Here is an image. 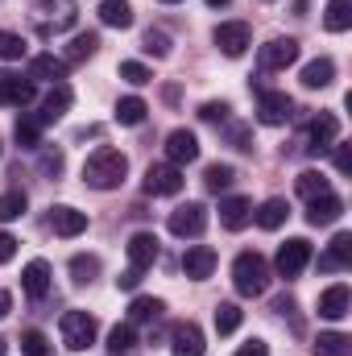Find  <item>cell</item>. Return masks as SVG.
<instances>
[{
    "mask_svg": "<svg viewBox=\"0 0 352 356\" xmlns=\"http://www.w3.org/2000/svg\"><path fill=\"white\" fill-rule=\"evenodd\" d=\"M38 8L46 13V21H54V29L75 25V0H42Z\"/></svg>",
    "mask_w": 352,
    "mask_h": 356,
    "instance_id": "30",
    "label": "cell"
},
{
    "mask_svg": "<svg viewBox=\"0 0 352 356\" xmlns=\"http://www.w3.org/2000/svg\"><path fill=\"white\" fill-rule=\"evenodd\" d=\"M141 273H145V269H125V273H120V277H116V286H120V290H137V286H141Z\"/></svg>",
    "mask_w": 352,
    "mask_h": 356,
    "instance_id": "46",
    "label": "cell"
},
{
    "mask_svg": "<svg viewBox=\"0 0 352 356\" xmlns=\"http://www.w3.org/2000/svg\"><path fill=\"white\" fill-rule=\"evenodd\" d=\"M307 137H311V149L319 154V149H328V145H336V141H340V120H336L332 112H319V116L311 120Z\"/></svg>",
    "mask_w": 352,
    "mask_h": 356,
    "instance_id": "20",
    "label": "cell"
},
{
    "mask_svg": "<svg viewBox=\"0 0 352 356\" xmlns=\"http://www.w3.org/2000/svg\"><path fill=\"white\" fill-rule=\"evenodd\" d=\"M120 79H125V83H133V88H141V83H150V79H154V71H150L145 63H120Z\"/></svg>",
    "mask_w": 352,
    "mask_h": 356,
    "instance_id": "42",
    "label": "cell"
},
{
    "mask_svg": "<svg viewBox=\"0 0 352 356\" xmlns=\"http://www.w3.org/2000/svg\"><path fill=\"white\" fill-rule=\"evenodd\" d=\"M323 25L332 33H344L352 25V0H328V13H323Z\"/></svg>",
    "mask_w": 352,
    "mask_h": 356,
    "instance_id": "32",
    "label": "cell"
},
{
    "mask_svg": "<svg viewBox=\"0 0 352 356\" xmlns=\"http://www.w3.org/2000/svg\"><path fill=\"white\" fill-rule=\"evenodd\" d=\"M33 95H38V88H33L29 79H21V75H8V71H0V104L25 108V104H33Z\"/></svg>",
    "mask_w": 352,
    "mask_h": 356,
    "instance_id": "19",
    "label": "cell"
},
{
    "mask_svg": "<svg viewBox=\"0 0 352 356\" xmlns=\"http://www.w3.org/2000/svg\"><path fill=\"white\" fill-rule=\"evenodd\" d=\"M125 175H129V158L120 149H112V145H99L83 162V182L91 191H116L125 182Z\"/></svg>",
    "mask_w": 352,
    "mask_h": 356,
    "instance_id": "1",
    "label": "cell"
},
{
    "mask_svg": "<svg viewBox=\"0 0 352 356\" xmlns=\"http://www.w3.org/2000/svg\"><path fill=\"white\" fill-rule=\"evenodd\" d=\"M71 88L67 83H54V88L46 91V99H42V112H38V124L46 129V124H54V120H63L67 116V108H71Z\"/></svg>",
    "mask_w": 352,
    "mask_h": 356,
    "instance_id": "15",
    "label": "cell"
},
{
    "mask_svg": "<svg viewBox=\"0 0 352 356\" xmlns=\"http://www.w3.org/2000/svg\"><path fill=\"white\" fill-rule=\"evenodd\" d=\"M237 356H269V344H265V340H249V344H241Z\"/></svg>",
    "mask_w": 352,
    "mask_h": 356,
    "instance_id": "48",
    "label": "cell"
},
{
    "mask_svg": "<svg viewBox=\"0 0 352 356\" xmlns=\"http://www.w3.org/2000/svg\"><path fill=\"white\" fill-rule=\"evenodd\" d=\"M232 178H237V170H232L228 162H211V166L203 170V186H207V191H224V186H232Z\"/></svg>",
    "mask_w": 352,
    "mask_h": 356,
    "instance_id": "37",
    "label": "cell"
},
{
    "mask_svg": "<svg viewBox=\"0 0 352 356\" xmlns=\"http://www.w3.org/2000/svg\"><path fill=\"white\" fill-rule=\"evenodd\" d=\"M125 249H129V266H133V269H150L154 261H158V253H162L154 232H133Z\"/></svg>",
    "mask_w": 352,
    "mask_h": 356,
    "instance_id": "14",
    "label": "cell"
},
{
    "mask_svg": "<svg viewBox=\"0 0 352 356\" xmlns=\"http://www.w3.org/2000/svg\"><path fill=\"white\" fill-rule=\"evenodd\" d=\"M21 211H25V195H21V191H8V195H0V224L17 220Z\"/></svg>",
    "mask_w": 352,
    "mask_h": 356,
    "instance_id": "41",
    "label": "cell"
},
{
    "mask_svg": "<svg viewBox=\"0 0 352 356\" xmlns=\"http://www.w3.org/2000/svg\"><path fill=\"white\" fill-rule=\"evenodd\" d=\"M58 332H63V344L71 353H88L91 344H95V336H99V323L88 311H67L63 323H58Z\"/></svg>",
    "mask_w": 352,
    "mask_h": 356,
    "instance_id": "3",
    "label": "cell"
},
{
    "mask_svg": "<svg viewBox=\"0 0 352 356\" xmlns=\"http://www.w3.org/2000/svg\"><path fill=\"white\" fill-rule=\"evenodd\" d=\"M8 311H13V294H8V290H0V319H4Z\"/></svg>",
    "mask_w": 352,
    "mask_h": 356,
    "instance_id": "51",
    "label": "cell"
},
{
    "mask_svg": "<svg viewBox=\"0 0 352 356\" xmlns=\"http://www.w3.org/2000/svg\"><path fill=\"white\" fill-rule=\"evenodd\" d=\"M25 79L29 83H63L67 79V63L54 58V54H33L29 67H25Z\"/></svg>",
    "mask_w": 352,
    "mask_h": 356,
    "instance_id": "11",
    "label": "cell"
},
{
    "mask_svg": "<svg viewBox=\"0 0 352 356\" xmlns=\"http://www.w3.org/2000/svg\"><path fill=\"white\" fill-rule=\"evenodd\" d=\"M13 257H17V236L0 232V266H4V261H13Z\"/></svg>",
    "mask_w": 352,
    "mask_h": 356,
    "instance_id": "47",
    "label": "cell"
},
{
    "mask_svg": "<svg viewBox=\"0 0 352 356\" xmlns=\"http://www.w3.org/2000/svg\"><path fill=\"white\" fill-rule=\"evenodd\" d=\"M203 332H199V323H175V332H170V353L175 356H203Z\"/></svg>",
    "mask_w": 352,
    "mask_h": 356,
    "instance_id": "13",
    "label": "cell"
},
{
    "mask_svg": "<svg viewBox=\"0 0 352 356\" xmlns=\"http://www.w3.org/2000/svg\"><path fill=\"white\" fill-rule=\"evenodd\" d=\"M307 261H311V241L307 236H290L282 249H278V257H273V266H278V273L290 282V277H298L303 269H307Z\"/></svg>",
    "mask_w": 352,
    "mask_h": 356,
    "instance_id": "5",
    "label": "cell"
},
{
    "mask_svg": "<svg viewBox=\"0 0 352 356\" xmlns=\"http://www.w3.org/2000/svg\"><path fill=\"white\" fill-rule=\"evenodd\" d=\"M257 63H262V71H286V67H294L298 63V42L294 38L265 42L262 50H257Z\"/></svg>",
    "mask_w": 352,
    "mask_h": 356,
    "instance_id": "7",
    "label": "cell"
},
{
    "mask_svg": "<svg viewBox=\"0 0 352 356\" xmlns=\"http://www.w3.org/2000/svg\"><path fill=\"white\" fill-rule=\"evenodd\" d=\"M216 46L228 54V58H241L249 46H253V29L245 25V21H224V25H216Z\"/></svg>",
    "mask_w": 352,
    "mask_h": 356,
    "instance_id": "6",
    "label": "cell"
},
{
    "mask_svg": "<svg viewBox=\"0 0 352 356\" xmlns=\"http://www.w3.org/2000/svg\"><path fill=\"white\" fill-rule=\"evenodd\" d=\"M232 286H237V294H245V298H257L269 290V261H265L262 253H241L237 261H232Z\"/></svg>",
    "mask_w": 352,
    "mask_h": 356,
    "instance_id": "2",
    "label": "cell"
},
{
    "mask_svg": "<svg viewBox=\"0 0 352 356\" xmlns=\"http://www.w3.org/2000/svg\"><path fill=\"white\" fill-rule=\"evenodd\" d=\"M141 50L154 54V58H170V33H166V29H145Z\"/></svg>",
    "mask_w": 352,
    "mask_h": 356,
    "instance_id": "39",
    "label": "cell"
},
{
    "mask_svg": "<svg viewBox=\"0 0 352 356\" xmlns=\"http://www.w3.org/2000/svg\"><path fill=\"white\" fill-rule=\"evenodd\" d=\"M228 112H232V108H228L224 99H220V104H216V99H207V104L199 108V116H203L207 124H220V120H228Z\"/></svg>",
    "mask_w": 352,
    "mask_h": 356,
    "instance_id": "44",
    "label": "cell"
},
{
    "mask_svg": "<svg viewBox=\"0 0 352 356\" xmlns=\"http://www.w3.org/2000/svg\"><path fill=\"white\" fill-rule=\"evenodd\" d=\"M21 353L25 356H50V340L42 332H25L21 336Z\"/></svg>",
    "mask_w": 352,
    "mask_h": 356,
    "instance_id": "43",
    "label": "cell"
},
{
    "mask_svg": "<svg viewBox=\"0 0 352 356\" xmlns=\"http://www.w3.org/2000/svg\"><path fill=\"white\" fill-rule=\"evenodd\" d=\"M95 50H99V33H91V29L88 33H75L71 46L63 50V63H67V67H79V63H88Z\"/></svg>",
    "mask_w": 352,
    "mask_h": 356,
    "instance_id": "24",
    "label": "cell"
},
{
    "mask_svg": "<svg viewBox=\"0 0 352 356\" xmlns=\"http://www.w3.org/2000/svg\"><path fill=\"white\" fill-rule=\"evenodd\" d=\"M99 21L108 29H129L133 25V4L129 0H104L99 4Z\"/></svg>",
    "mask_w": 352,
    "mask_h": 356,
    "instance_id": "27",
    "label": "cell"
},
{
    "mask_svg": "<svg viewBox=\"0 0 352 356\" xmlns=\"http://www.w3.org/2000/svg\"><path fill=\"white\" fill-rule=\"evenodd\" d=\"M133 344H137V336H133V323H116V327L108 332V348H112V356L133 353Z\"/></svg>",
    "mask_w": 352,
    "mask_h": 356,
    "instance_id": "38",
    "label": "cell"
},
{
    "mask_svg": "<svg viewBox=\"0 0 352 356\" xmlns=\"http://www.w3.org/2000/svg\"><path fill=\"white\" fill-rule=\"evenodd\" d=\"M50 228H54V236H63V241L83 236V232H88V211H79V207H71V203H58V207H50Z\"/></svg>",
    "mask_w": 352,
    "mask_h": 356,
    "instance_id": "9",
    "label": "cell"
},
{
    "mask_svg": "<svg viewBox=\"0 0 352 356\" xmlns=\"http://www.w3.org/2000/svg\"><path fill=\"white\" fill-rule=\"evenodd\" d=\"M0 356H8V344H4V336H0Z\"/></svg>",
    "mask_w": 352,
    "mask_h": 356,
    "instance_id": "53",
    "label": "cell"
},
{
    "mask_svg": "<svg viewBox=\"0 0 352 356\" xmlns=\"http://www.w3.org/2000/svg\"><path fill=\"white\" fill-rule=\"evenodd\" d=\"M211 269H216V249H211V245H191V249L182 253V273H186L191 282L211 277Z\"/></svg>",
    "mask_w": 352,
    "mask_h": 356,
    "instance_id": "12",
    "label": "cell"
},
{
    "mask_svg": "<svg viewBox=\"0 0 352 356\" xmlns=\"http://www.w3.org/2000/svg\"><path fill=\"white\" fill-rule=\"evenodd\" d=\"M241 319H245V311H241L237 302H220V307H216V332H220V336H232V332L241 327Z\"/></svg>",
    "mask_w": 352,
    "mask_h": 356,
    "instance_id": "34",
    "label": "cell"
},
{
    "mask_svg": "<svg viewBox=\"0 0 352 356\" xmlns=\"http://www.w3.org/2000/svg\"><path fill=\"white\" fill-rule=\"evenodd\" d=\"M166 158H170V166H186V162L199 158V141H195L191 129H175L166 137Z\"/></svg>",
    "mask_w": 352,
    "mask_h": 356,
    "instance_id": "18",
    "label": "cell"
},
{
    "mask_svg": "<svg viewBox=\"0 0 352 356\" xmlns=\"http://www.w3.org/2000/svg\"><path fill=\"white\" fill-rule=\"evenodd\" d=\"M349 311H352V290L344 282H336V286H328V290L319 294V315H323V319L336 323V319H344Z\"/></svg>",
    "mask_w": 352,
    "mask_h": 356,
    "instance_id": "16",
    "label": "cell"
},
{
    "mask_svg": "<svg viewBox=\"0 0 352 356\" xmlns=\"http://www.w3.org/2000/svg\"><path fill=\"white\" fill-rule=\"evenodd\" d=\"M249 220H253V203H249L245 195H228V199H220V224H224L228 232H241Z\"/></svg>",
    "mask_w": 352,
    "mask_h": 356,
    "instance_id": "17",
    "label": "cell"
},
{
    "mask_svg": "<svg viewBox=\"0 0 352 356\" xmlns=\"http://www.w3.org/2000/svg\"><path fill=\"white\" fill-rule=\"evenodd\" d=\"M162 4H178V0H162Z\"/></svg>",
    "mask_w": 352,
    "mask_h": 356,
    "instance_id": "54",
    "label": "cell"
},
{
    "mask_svg": "<svg viewBox=\"0 0 352 356\" xmlns=\"http://www.w3.org/2000/svg\"><path fill=\"white\" fill-rule=\"evenodd\" d=\"M273 311H278V315H294V311H298V302H294L290 294H278V298H273Z\"/></svg>",
    "mask_w": 352,
    "mask_h": 356,
    "instance_id": "49",
    "label": "cell"
},
{
    "mask_svg": "<svg viewBox=\"0 0 352 356\" xmlns=\"http://www.w3.org/2000/svg\"><path fill=\"white\" fill-rule=\"evenodd\" d=\"M332 79H336V63H332L328 54H319V58H311V63L303 67V88H311V91L328 88Z\"/></svg>",
    "mask_w": 352,
    "mask_h": 356,
    "instance_id": "23",
    "label": "cell"
},
{
    "mask_svg": "<svg viewBox=\"0 0 352 356\" xmlns=\"http://www.w3.org/2000/svg\"><path fill=\"white\" fill-rule=\"evenodd\" d=\"M145 112H150V104H145L141 95H125V99L116 104V120H120V124H141Z\"/></svg>",
    "mask_w": 352,
    "mask_h": 356,
    "instance_id": "33",
    "label": "cell"
},
{
    "mask_svg": "<svg viewBox=\"0 0 352 356\" xmlns=\"http://www.w3.org/2000/svg\"><path fill=\"white\" fill-rule=\"evenodd\" d=\"M21 290H25L29 298H46V294H50V266H46L42 257H33L29 266L21 269Z\"/></svg>",
    "mask_w": 352,
    "mask_h": 356,
    "instance_id": "21",
    "label": "cell"
},
{
    "mask_svg": "<svg viewBox=\"0 0 352 356\" xmlns=\"http://www.w3.org/2000/svg\"><path fill=\"white\" fill-rule=\"evenodd\" d=\"M286 216H290V203H286V199H265L262 207L253 211V220L262 224L265 232H273V228H282V224H286Z\"/></svg>",
    "mask_w": 352,
    "mask_h": 356,
    "instance_id": "26",
    "label": "cell"
},
{
    "mask_svg": "<svg viewBox=\"0 0 352 356\" xmlns=\"http://www.w3.org/2000/svg\"><path fill=\"white\" fill-rule=\"evenodd\" d=\"M17 145H21V149H38V145H42V124H38V116H21V120H17Z\"/></svg>",
    "mask_w": 352,
    "mask_h": 356,
    "instance_id": "36",
    "label": "cell"
},
{
    "mask_svg": "<svg viewBox=\"0 0 352 356\" xmlns=\"http://www.w3.org/2000/svg\"><path fill=\"white\" fill-rule=\"evenodd\" d=\"M340 216H344V199H340V195H332V191H328V195L311 199V211H307V220H311L315 228H319V224H336Z\"/></svg>",
    "mask_w": 352,
    "mask_h": 356,
    "instance_id": "22",
    "label": "cell"
},
{
    "mask_svg": "<svg viewBox=\"0 0 352 356\" xmlns=\"http://www.w3.org/2000/svg\"><path fill=\"white\" fill-rule=\"evenodd\" d=\"M207 4H211V8H224V4H228V0H207Z\"/></svg>",
    "mask_w": 352,
    "mask_h": 356,
    "instance_id": "52",
    "label": "cell"
},
{
    "mask_svg": "<svg viewBox=\"0 0 352 356\" xmlns=\"http://www.w3.org/2000/svg\"><path fill=\"white\" fill-rule=\"evenodd\" d=\"M166 311V302L162 298H150V294H137L133 302H129V323H150V319H158Z\"/></svg>",
    "mask_w": 352,
    "mask_h": 356,
    "instance_id": "29",
    "label": "cell"
},
{
    "mask_svg": "<svg viewBox=\"0 0 352 356\" xmlns=\"http://www.w3.org/2000/svg\"><path fill=\"white\" fill-rule=\"evenodd\" d=\"M349 166H352L349 145H336V170H340V175H349Z\"/></svg>",
    "mask_w": 352,
    "mask_h": 356,
    "instance_id": "50",
    "label": "cell"
},
{
    "mask_svg": "<svg viewBox=\"0 0 352 356\" xmlns=\"http://www.w3.org/2000/svg\"><path fill=\"white\" fill-rule=\"evenodd\" d=\"M182 166H170V162H158L145 170V195H178L182 191Z\"/></svg>",
    "mask_w": 352,
    "mask_h": 356,
    "instance_id": "10",
    "label": "cell"
},
{
    "mask_svg": "<svg viewBox=\"0 0 352 356\" xmlns=\"http://www.w3.org/2000/svg\"><path fill=\"white\" fill-rule=\"evenodd\" d=\"M294 116V99L286 95V91H262L257 95V120L269 124V129H278V124H286Z\"/></svg>",
    "mask_w": 352,
    "mask_h": 356,
    "instance_id": "8",
    "label": "cell"
},
{
    "mask_svg": "<svg viewBox=\"0 0 352 356\" xmlns=\"http://www.w3.org/2000/svg\"><path fill=\"white\" fill-rule=\"evenodd\" d=\"M95 273H99V257H91V253H75L71 257V282L75 286H88Z\"/></svg>",
    "mask_w": 352,
    "mask_h": 356,
    "instance_id": "35",
    "label": "cell"
},
{
    "mask_svg": "<svg viewBox=\"0 0 352 356\" xmlns=\"http://www.w3.org/2000/svg\"><path fill=\"white\" fill-rule=\"evenodd\" d=\"M294 191L311 203V199L328 195V191H332V182H328V175H323V170H303V175L294 178Z\"/></svg>",
    "mask_w": 352,
    "mask_h": 356,
    "instance_id": "28",
    "label": "cell"
},
{
    "mask_svg": "<svg viewBox=\"0 0 352 356\" xmlns=\"http://www.w3.org/2000/svg\"><path fill=\"white\" fill-rule=\"evenodd\" d=\"M166 228L175 232V236H203V228H207V207L203 203H178L175 211H170V220H166Z\"/></svg>",
    "mask_w": 352,
    "mask_h": 356,
    "instance_id": "4",
    "label": "cell"
},
{
    "mask_svg": "<svg viewBox=\"0 0 352 356\" xmlns=\"http://www.w3.org/2000/svg\"><path fill=\"white\" fill-rule=\"evenodd\" d=\"M315 356H352V340L344 336V332H319Z\"/></svg>",
    "mask_w": 352,
    "mask_h": 356,
    "instance_id": "31",
    "label": "cell"
},
{
    "mask_svg": "<svg viewBox=\"0 0 352 356\" xmlns=\"http://www.w3.org/2000/svg\"><path fill=\"white\" fill-rule=\"evenodd\" d=\"M0 58H4V63H17V58H25V38H21V33H8V29H0Z\"/></svg>",
    "mask_w": 352,
    "mask_h": 356,
    "instance_id": "40",
    "label": "cell"
},
{
    "mask_svg": "<svg viewBox=\"0 0 352 356\" xmlns=\"http://www.w3.org/2000/svg\"><path fill=\"white\" fill-rule=\"evenodd\" d=\"M42 175H63V154L54 149V154H42Z\"/></svg>",
    "mask_w": 352,
    "mask_h": 356,
    "instance_id": "45",
    "label": "cell"
},
{
    "mask_svg": "<svg viewBox=\"0 0 352 356\" xmlns=\"http://www.w3.org/2000/svg\"><path fill=\"white\" fill-rule=\"evenodd\" d=\"M352 266V236L349 232H336L332 249L319 257V269H349Z\"/></svg>",
    "mask_w": 352,
    "mask_h": 356,
    "instance_id": "25",
    "label": "cell"
}]
</instances>
